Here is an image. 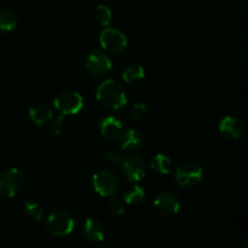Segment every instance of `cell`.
<instances>
[{"label": "cell", "instance_id": "obj_1", "mask_svg": "<svg viewBox=\"0 0 248 248\" xmlns=\"http://www.w3.org/2000/svg\"><path fill=\"white\" fill-rule=\"evenodd\" d=\"M96 98L101 106L109 110H119L127 103L125 90L120 82L114 79H107L96 91Z\"/></svg>", "mask_w": 248, "mask_h": 248}, {"label": "cell", "instance_id": "obj_2", "mask_svg": "<svg viewBox=\"0 0 248 248\" xmlns=\"http://www.w3.org/2000/svg\"><path fill=\"white\" fill-rule=\"evenodd\" d=\"M53 104L62 115H75L84 108V99L74 90H63L56 96Z\"/></svg>", "mask_w": 248, "mask_h": 248}, {"label": "cell", "instance_id": "obj_3", "mask_svg": "<svg viewBox=\"0 0 248 248\" xmlns=\"http://www.w3.org/2000/svg\"><path fill=\"white\" fill-rule=\"evenodd\" d=\"M46 228L55 236H67L74 229V219L67 211L56 210L48 215Z\"/></svg>", "mask_w": 248, "mask_h": 248}, {"label": "cell", "instance_id": "obj_4", "mask_svg": "<svg viewBox=\"0 0 248 248\" xmlns=\"http://www.w3.org/2000/svg\"><path fill=\"white\" fill-rule=\"evenodd\" d=\"M24 186V177L17 169H9L0 174V194L6 198H15Z\"/></svg>", "mask_w": 248, "mask_h": 248}, {"label": "cell", "instance_id": "obj_5", "mask_svg": "<svg viewBox=\"0 0 248 248\" xmlns=\"http://www.w3.org/2000/svg\"><path fill=\"white\" fill-rule=\"evenodd\" d=\"M202 178V167L194 161L184 162L177 169L176 181L183 188H194L201 183Z\"/></svg>", "mask_w": 248, "mask_h": 248}, {"label": "cell", "instance_id": "obj_6", "mask_svg": "<svg viewBox=\"0 0 248 248\" xmlns=\"http://www.w3.org/2000/svg\"><path fill=\"white\" fill-rule=\"evenodd\" d=\"M99 44L109 53H120L127 47V38H126L125 33L116 28H110L107 27L102 31L101 35H99Z\"/></svg>", "mask_w": 248, "mask_h": 248}, {"label": "cell", "instance_id": "obj_7", "mask_svg": "<svg viewBox=\"0 0 248 248\" xmlns=\"http://www.w3.org/2000/svg\"><path fill=\"white\" fill-rule=\"evenodd\" d=\"M92 184L98 195L103 198H110L119 191L120 182L119 178L110 171H99L92 178Z\"/></svg>", "mask_w": 248, "mask_h": 248}, {"label": "cell", "instance_id": "obj_8", "mask_svg": "<svg viewBox=\"0 0 248 248\" xmlns=\"http://www.w3.org/2000/svg\"><path fill=\"white\" fill-rule=\"evenodd\" d=\"M87 72L96 78H101L107 75L113 68V63L109 56L102 51H92L87 55L86 61H85Z\"/></svg>", "mask_w": 248, "mask_h": 248}, {"label": "cell", "instance_id": "obj_9", "mask_svg": "<svg viewBox=\"0 0 248 248\" xmlns=\"http://www.w3.org/2000/svg\"><path fill=\"white\" fill-rule=\"evenodd\" d=\"M123 171L126 178L132 183L142 181L145 177V162L138 155H128L123 160Z\"/></svg>", "mask_w": 248, "mask_h": 248}, {"label": "cell", "instance_id": "obj_10", "mask_svg": "<svg viewBox=\"0 0 248 248\" xmlns=\"http://www.w3.org/2000/svg\"><path fill=\"white\" fill-rule=\"evenodd\" d=\"M154 206L162 215H176L181 208V199L171 191H162L155 196Z\"/></svg>", "mask_w": 248, "mask_h": 248}, {"label": "cell", "instance_id": "obj_11", "mask_svg": "<svg viewBox=\"0 0 248 248\" xmlns=\"http://www.w3.org/2000/svg\"><path fill=\"white\" fill-rule=\"evenodd\" d=\"M219 132L229 140H236L244 136L245 127L239 119L234 116H225L219 123Z\"/></svg>", "mask_w": 248, "mask_h": 248}, {"label": "cell", "instance_id": "obj_12", "mask_svg": "<svg viewBox=\"0 0 248 248\" xmlns=\"http://www.w3.org/2000/svg\"><path fill=\"white\" fill-rule=\"evenodd\" d=\"M101 133L107 140L115 142L123 132V123L115 116H106L101 120Z\"/></svg>", "mask_w": 248, "mask_h": 248}, {"label": "cell", "instance_id": "obj_13", "mask_svg": "<svg viewBox=\"0 0 248 248\" xmlns=\"http://www.w3.org/2000/svg\"><path fill=\"white\" fill-rule=\"evenodd\" d=\"M119 140H120L121 149L124 152H133L142 147L143 144V137L137 128H127L123 131Z\"/></svg>", "mask_w": 248, "mask_h": 248}, {"label": "cell", "instance_id": "obj_14", "mask_svg": "<svg viewBox=\"0 0 248 248\" xmlns=\"http://www.w3.org/2000/svg\"><path fill=\"white\" fill-rule=\"evenodd\" d=\"M84 234L89 241L102 242L106 236L103 223L96 218H87L84 224Z\"/></svg>", "mask_w": 248, "mask_h": 248}, {"label": "cell", "instance_id": "obj_15", "mask_svg": "<svg viewBox=\"0 0 248 248\" xmlns=\"http://www.w3.org/2000/svg\"><path fill=\"white\" fill-rule=\"evenodd\" d=\"M29 118L35 125L43 126L50 123L53 118L52 109L43 103L35 104L29 109Z\"/></svg>", "mask_w": 248, "mask_h": 248}, {"label": "cell", "instance_id": "obj_16", "mask_svg": "<svg viewBox=\"0 0 248 248\" xmlns=\"http://www.w3.org/2000/svg\"><path fill=\"white\" fill-rule=\"evenodd\" d=\"M145 193L142 186H140L138 184H131L124 189L123 200L130 205H138L142 202Z\"/></svg>", "mask_w": 248, "mask_h": 248}, {"label": "cell", "instance_id": "obj_17", "mask_svg": "<svg viewBox=\"0 0 248 248\" xmlns=\"http://www.w3.org/2000/svg\"><path fill=\"white\" fill-rule=\"evenodd\" d=\"M152 169L160 174H170L172 171V160L164 154L155 155L152 161Z\"/></svg>", "mask_w": 248, "mask_h": 248}, {"label": "cell", "instance_id": "obj_18", "mask_svg": "<svg viewBox=\"0 0 248 248\" xmlns=\"http://www.w3.org/2000/svg\"><path fill=\"white\" fill-rule=\"evenodd\" d=\"M144 77H145L144 68H143L142 65H138V64L130 65V67H127L123 72L124 81L127 82V84L140 81V80L144 79Z\"/></svg>", "mask_w": 248, "mask_h": 248}, {"label": "cell", "instance_id": "obj_19", "mask_svg": "<svg viewBox=\"0 0 248 248\" xmlns=\"http://www.w3.org/2000/svg\"><path fill=\"white\" fill-rule=\"evenodd\" d=\"M93 18L101 26L108 27L110 24L111 18H113V14H111V10L109 9V6L101 4L94 9Z\"/></svg>", "mask_w": 248, "mask_h": 248}, {"label": "cell", "instance_id": "obj_20", "mask_svg": "<svg viewBox=\"0 0 248 248\" xmlns=\"http://www.w3.org/2000/svg\"><path fill=\"white\" fill-rule=\"evenodd\" d=\"M17 27V18L11 11L0 10V31H12Z\"/></svg>", "mask_w": 248, "mask_h": 248}, {"label": "cell", "instance_id": "obj_21", "mask_svg": "<svg viewBox=\"0 0 248 248\" xmlns=\"http://www.w3.org/2000/svg\"><path fill=\"white\" fill-rule=\"evenodd\" d=\"M24 211H26L27 216H28L31 219L35 220V222H40L44 217V208L41 207V205L38 201H27V202L24 203Z\"/></svg>", "mask_w": 248, "mask_h": 248}, {"label": "cell", "instance_id": "obj_22", "mask_svg": "<svg viewBox=\"0 0 248 248\" xmlns=\"http://www.w3.org/2000/svg\"><path fill=\"white\" fill-rule=\"evenodd\" d=\"M148 114V106L143 102L136 103L130 110V118L135 121H140Z\"/></svg>", "mask_w": 248, "mask_h": 248}, {"label": "cell", "instance_id": "obj_23", "mask_svg": "<svg viewBox=\"0 0 248 248\" xmlns=\"http://www.w3.org/2000/svg\"><path fill=\"white\" fill-rule=\"evenodd\" d=\"M109 210L111 213L116 216H121L125 212V201L121 200L120 198H115V196H110L109 199Z\"/></svg>", "mask_w": 248, "mask_h": 248}, {"label": "cell", "instance_id": "obj_24", "mask_svg": "<svg viewBox=\"0 0 248 248\" xmlns=\"http://www.w3.org/2000/svg\"><path fill=\"white\" fill-rule=\"evenodd\" d=\"M65 127H67V123H65L64 115H60L55 119L52 125V132L55 133L56 136H61L65 131Z\"/></svg>", "mask_w": 248, "mask_h": 248}, {"label": "cell", "instance_id": "obj_25", "mask_svg": "<svg viewBox=\"0 0 248 248\" xmlns=\"http://www.w3.org/2000/svg\"><path fill=\"white\" fill-rule=\"evenodd\" d=\"M104 159L109 162V164H116V162L121 161L120 153L116 152L115 149H108L104 152Z\"/></svg>", "mask_w": 248, "mask_h": 248}, {"label": "cell", "instance_id": "obj_26", "mask_svg": "<svg viewBox=\"0 0 248 248\" xmlns=\"http://www.w3.org/2000/svg\"><path fill=\"white\" fill-rule=\"evenodd\" d=\"M244 248H248V247H247V245H246V246H245V247H244Z\"/></svg>", "mask_w": 248, "mask_h": 248}]
</instances>
